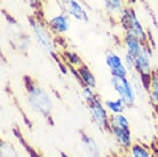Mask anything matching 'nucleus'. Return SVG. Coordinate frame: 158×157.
I'll return each mask as SVG.
<instances>
[{"label":"nucleus","mask_w":158,"mask_h":157,"mask_svg":"<svg viewBox=\"0 0 158 157\" xmlns=\"http://www.w3.org/2000/svg\"><path fill=\"white\" fill-rule=\"evenodd\" d=\"M23 85L27 93V99L32 109L46 119L48 124L54 125L53 122V99L51 94L40 85L38 80L29 75L23 76Z\"/></svg>","instance_id":"f257e3e1"},{"label":"nucleus","mask_w":158,"mask_h":157,"mask_svg":"<svg viewBox=\"0 0 158 157\" xmlns=\"http://www.w3.org/2000/svg\"><path fill=\"white\" fill-rule=\"evenodd\" d=\"M28 22L30 24V27H31L32 32L35 35V38H36L39 47L43 48L46 53H48L52 57H54L60 63V60L59 57H56L55 53V41H54V38H53L54 35L48 29L47 20L37 17L36 15L32 14V15H30L28 17Z\"/></svg>","instance_id":"f03ea898"},{"label":"nucleus","mask_w":158,"mask_h":157,"mask_svg":"<svg viewBox=\"0 0 158 157\" xmlns=\"http://www.w3.org/2000/svg\"><path fill=\"white\" fill-rule=\"evenodd\" d=\"M119 22L122 24V27L124 28V31L130 32L132 35H134L135 37H138L139 39L142 41L143 48L151 51L150 40L148 38V35H147L146 30L143 29L142 24L140 23L134 8L125 7L122 15L119 16Z\"/></svg>","instance_id":"7ed1b4c3"},{"label":"nucleus","mask_w":158,"mask_h":157,"mask_svg":"<svg viewBox=\"0 0 158 157\" xmlns=\"http://www.w3.org/2000/svg\"><path fill=\"white\" fill-rule=\"evenodd\" d=\"M2 14H5V17H6V21H7L6 25H7L8 38H9L10 44H12V47H14L16 51H19L20 53L27 54L29 51V47H30L29 35L24 32L21 24L14 17L8 15L4 9H2Z\"/></svg>","instance_id":"20e7f679"},{"label":"nucleus","mask_w":158,"mask_h":157,"mask_svg":"<svg viewBox=\"0 0 158 157\" xmlns=\"http://www.w3.org/2000/svg\"><path fill=\"white\" fill-rule=\"evenodd\" d=\"M86 104L95 125L103 132L110 133V116L108 114V109L103 106L99 95L96 94L92 100L86 101Z\"/></svg>","instance_id":"39448f33"},{"label":"nucleus","mask_w":158,"mask_h":157,"mask_svg":"<svg viewBox=\"0 0 158 157\" xmlns=\"http://www.w3.org/2000/svg\"><path fill=\"white\" fill-rule=\"evenodd\" d=\"M111 85L119 98L125 102L127 108L134 106L136 93L134 90V85L130 79L127 77H111Z\"/></svg>","instance_id":"423d86ee"},{"label":"nucleus","mask_w":158,"mask_h":157,"mask_svg":"<svg viewBox=\"0 0 158 157\" xmlns=\"http://www.w3.org/2000/svg\"><path fill=\"white\" fill-rule=\"evenodd\" d=\"M106 63L111 72V77H127L128 69L123 59L115 52L109 51L106 54Z\"/></svg>","instance_id":"0eeeda50"},{"label":"nucleus","mask_w":158,"mask_h":157,"mask_svg":"<svg viewBox=\"0 0 158 157\" xmlns=\"http://www.w3.org/2000/svg\"><path fill=\"white\" fill-rule=\"evenodd\" d=\"M61 8L63 13L68 14L69 16L75 17L77 21L80 22H88V14L80 5L78 0H61Z\"/></svg>","instance_id":"6e6552de"},{"label":"nucleus","mask_w":158,"mask_h":157,"mask_svg":"<svg viewBox=\"0 0 158 157\" xmlns=\"http://www.w3.org/2000/svg\"><path fill=\"white\" fill-rule=\"evenodd\" d=\"M70 16L65 13H61L59 15L52 17L51 20H47V27L52 31V33L56 37L63 35L69 30L70 27Z\"/></svg>","instance_id":"1a4fd4ad"},{"label":"nucleus","mask_w":158,"mask_h":157,"mask_svg":"<svg viewBox=\"0 0 158 157\" xmlns=\"http://www.w3.org/2000/svg\"><path fill=\"white\" fill-rule=\"evenodd\" d=\"M110 133L116 138V140L125 150L131 149L132 147V133L130 127H119V126H110Z\"/></svg>","instance_id":"9d476101"},{"label":"nucleus","mask_w":158,"mask_h":157,"mask_svg":"<svg viewBox=\"0 0 158 157\" xmlns=\"http://www.w3.org/2000/svg\"><path fill=\"white\" fill-rule=\"evenodd\" d=\"M123 43H124L125 51H126L127 54L132 55L134 57H136L143 49L142 41L130 32H125V36L123 38Z\"/></svg>","instance_id":"9b49d317"},{"label":"nucleus","mask_w":158,"mask_h":157,"mask_svg":"<svg viewBox=\"0 0 158 157\" xmlns=\"http://www.w3.org/2000/svg\"><path fill=\"white\" fill-rule=\"evenodd\" d=\"M79 134H80L81 145H83L87 155L89 157H101V150L94 139L84 131H79Z\"/></svg>","instance_id":"f8f14e48"},{"label":"nucleus","mask_w":158,"mask_h":157,"mask_svg":"<svg viewBox=\"0 0 158 157\" xmlns=\"http://www.w3.org/2000/svg\"><path fill=\"white\" fill-rule=\"evenodd\" d=\"M76 72H77V77H78L79 82L83 83V86H88L91 88L96 87V79H95L93 72L89 70V68L87 67L84 63L80 67L75 68Z\"/></svg>","instance_id":"ddd939ff"},{"label":"nucleus","mask_w":158,"mask_h":157,"mask_svg":"<svg viewBox=\"0 0 158 157\" xmlns=\"http://www.w3.org/2000/svg\"><path fill=\"white\" fill-rule=\"evenodd\" d=\"M103 4H104L107 13L112 16L117 15V14H119L120 16L125 9L124 0H103Z\"/></svg>","instance_id":"4468645a"},{"label":"nucleus","mask_w":158,"mask_h":157,"mask_svg":"<svg viewBox=\"0 0 158 157\" xmlns=\"http://www.w3.org/2000/svg\"><path fill=\"white\" fill-rule=\"evenodd\" d=\"M104 106L111 114H123L127 108L125 102L120 98L116 99V100H107L104 102Z\"/></svg>","instance_id":"2eb2a0df"},{"label":"nucleus","mask_w":158,"mask_h":157,"mask_svg":"<svg viewBox=\"0 0 158 157\" xmlns=\"http://www.w3.org/2000/svg\"><path fill=\"white\" fill-rule=\"evenodd\" d=\"M130 151L132 157H154V154L151 153L149 148H147L146 146L140 145V143L132 145Z\"/></svg>","instance_id":"dca6fc26"},{"label":"nucleus","mask_w":158,"mask_h":157,"mask_svg":"<svg viewBox=\"0 0 158 157\" xmlns=\"http://www.w3.org/2000/svg\"><path fill=\"white\" fill-rule=\"evenodd\" d=\"M0 157H19L15 147L8 141L1 140L0 145Z\"/></svg>","instance_id":"f3484780"},{"label":"nucleus","mask_w":158,"mask_h":157,"mask_svg":"<svg viewBox=\"0 0 158 157\" xmlns=\"http://www.w3.org/2000/svg\"><path fill=\"white\" fill-rule=\"evenodd\" d=\"M63 56L67 59V63H69V66H71L73 68H78L80 67L81 64H84V61L80 59V56H79L77 53L75 52H71V51H65L63 52Z\"/></svg>","instance_id":"a211bd4d"},{"label":"nucleus","mask_w":158,"mask_h":157,"mask_svg":"<svg viewBox=\"0 0 158 157\" xmlns=\"http://www.w3.org/2000/svg\"><path fill=\"white\" fill-rule=\"evenodd\" d=\"M119 126V127H130V122L124 114H112L110 116V126Z\"/></svg>","instance_id":"6ab92c4d"},{"label":"nucleus","mask_w":158,"mask_h":157,"mask_svg":"<svg viewBox=\"0 0 158 157\" xmlns=\"http://www.w3.org/2000/svg\"><path fill=\"white\" fill-rule=\"evenodd\" d=\"M29 5L33 9V15H36L37 17L40 19H45L44 16V4L46 0H27Z\"/></svg>","instance_id":"aec40b11"},{"label":"nucleus","mask_w":158,"mask_h":157,"mask_svg":"<svg viewBox=\"0 0 158 157\" xmlns=\"http://www.w3.org/2000/svg\"><path fill=\"white\" fill-rule=\"evenodd\" d=\"M148 93L150 94L152 104L155 106L156 109H158V82H156L155 79H151V84Z\"/></svg>","instance_id":"412c9836"},{"label":"nucleus","mask_w":158,"mask_h":157,"mask_svg":"<svg viewBox=\"0 0 158 157\" xmlns=\"http://www.w3.org/2000/svg\"><path fill=\"white\" fill-rule=\"evenodd\" d=\"M151 79H155L156 82H158V68H155L151 71Z\"/></svg>","instance_id":"4be33fe9"},{"label":"nucleus","mask_w":158,"mask_h":157,"mask_svg":"<svg viewBox=\"0 0 158 157\" xmlns=\"http://www.w3.org/2000/svg\"><path fill=\"white\" fill-rule=\"evenodd\" d=\"M154 157H158V149H156V148H155V150H154Z\"/></svg>","instance_id":"5701e85b"},{"label":"nucleus","mask_w":158,"mask_h":157,"mask_svg":"<svg viewBox=\"0 0 158 157\" xmlns=\"http://www.w3.org/2000/svg\"><path fill=\"white\" fill-rule=\"evenodd\" d=\"M62 157H67V155H64V154L62 153Z\"/></svg>","instance_id":"b1692460"}]
</instances>
